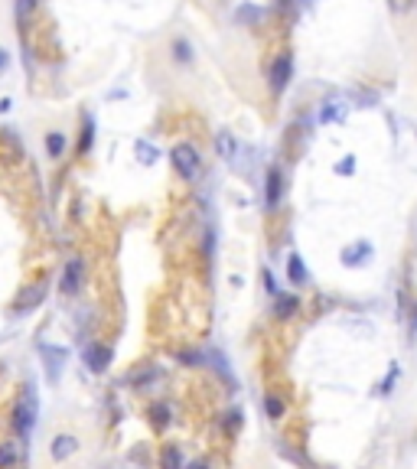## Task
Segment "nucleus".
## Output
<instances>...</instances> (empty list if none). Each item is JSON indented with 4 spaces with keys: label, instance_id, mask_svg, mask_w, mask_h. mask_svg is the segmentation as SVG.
<instances>
[{
    "label": "nucleus",
    "instance_id": "f257e3e1",
    "mask_svg": "<svg viewBox=\"0 0 417 469\" xmlns=\"http://www.w3.org/2000/svg\"><path fill=\"white\" fill-rule=\"evenodd\" d=\"M290 78H294V49H281L267 66V88L274 94H284Z\"/></svg>",
    "mask_w": 417,
    "mask_h": 469
},
{
    "label": "nucleus",
    "instance_id": "f03ea898",
    "mask_svg": "<svg viewBox=\"0 0 417 469\" xmlns=\"http://www.w3.org/2000/svg\"><path fill=\"white\" fill-rule=\"evenodd\" d=\"M33 424H36V394H33V388H23L17 398V404H13V430H17L20 440H27L29 430H33Z\"/></svg>",
    "mask_w": 417,
    "mask_h": 469
},
{
    "label": "nucleus",
    "instance_id": "7ed1b4c3",
    "mask_svg": "<svg viewBox=\"0 0 417 469\" xmlns=\"http://www.w3.org/2000/svg\"><path fill=\"white\" fill-rule=\"evenodd\" d=\"M170 163H173V169L180 173V179H186V183H196V176H199V169H202L199 150L186 141L176 144V147L170 150Z\"/></svg>",
    "mask_w": 417,
    "mask_h": 469
},
{
    "label": "nucleus",
    "instance_id": "20e7f679",
    "mask_svg": "<svg viewBox=\"0 0 417 469\" xmlns=\"http://www.w3.org/2000/svg\"><path fill=\"white\" fill-rule=\"evenodd\" d=\"M85 258H69L66 267H62V274H59V290L66 293V297H76L82 287H85Z\"/></svg>",
    "mask_w": 417,
    "mask_h": 469
},
{
    "label": "nucleus",
    "instance_id": "39448f33",
    "mask_svg": "<svg viewBox=\"0 0 417 469\" xmlns=\"http://www.w3.org/2000/svg\"><path fill=\"white\" fill-rule=\"evenodd\" d=\"M49 293V284L46 281H36V284H27L23 290L13 297V303H10V310L17 313V316H23V313H33L39 307V303L46 300Z\"/></svg>",
    "mask_w": 417,
    "mask_h": 469
},
{
    "label": "nucleus",
    "instance_id": "423d86ee",
    "mask_svg": "<svg viewBox=\"0 0 417 469\" xmlns=\"http://www.w3.org/2000/svg\"><path fill=\"white\" fill-rule=\"evenodd\" d=\"M284 202V169L271 163L267 167V176H264V209L267 212H277Z\"/></svg>",
    "mask_w": 417,
    "mask_h": 469
},
{
    "label": "nucleus",
    "instance_id": "0eeeda50",
    "mask_svg": "<svg viewBox=\"0 0 417 469\" xmlns=\"http://www.w3.org/2000/svg\"><path fill=\"white\" fill-rule=\"evenodd\" d=\"M36 352L43 356V362H46V378L56 385V382H59V368L66 365V349L52 346V342H36Z\"/></svg>",
    "mask_w": 417,
    "mask_h": 469
},
{
    "label": "nucleus",
    "instance_id": "6e6552de",
    "mask_svg": "<svg viewBox=\"0 0 417 469\" xmlns=\"http://www.w3.org/2000/svg\"><path fill=\"white\" fill-rule=\"evenodd\" d=\"M111 346H101V342H92V346H85V365L92 375H101V372H108V365H111Z\"/></svg>",
    "mask_w": 417,
    "mask_h": 469
},
{
    "label": "nucleus",
    "instance_id": "1a4fd4ad",
    "mask_svg": "<svg viewBox=\"0 0 417 469\" xmlns=\"http://www.w3.org/2000/svg\"><path fill=\"white\" fill-rule=\"evenodd\" d=\"M339 261L346 267H362V264L372 261V244L369 241H355V244H346L339 254Z\"/></svg>",
    "mask_w": 417,
    "mask_h": 469
},
{
    "label": "nucleus",
    "instance_id": "9d476101",
    "mask_svg": "<svg viewBox=\"0 0 417 469\" xmlns=\"http://www.w3.org/2000/svg\"><path fill=\"white\" fill-rule=\"evenodd\" d=\"M170 56H173V62H180V66H192V62H196V46H192L186 36H173Z\"/></svg>",
    "mask_w": 417,
    "mask_h": 469
},
{
    "label": "nucleus",
    "instance_id": "9b49d317",
    "mask_svg": "<svg viewBox=\"0 0 417 469\" xmlns=\"http://www.w3.org/2000/svg\"><path fill=\"white\" fill-rule=\"evenodd\" d=\"M300 313V297L297 293H277L274 297V316L277 319H290V316H297Z\"/></svg>",
    "mask_w": 417,
    "mask_h": 469
},
{
    "label": "nucleus",
    "instance_id": "f8f14e48",
    "mask_svg": "<svg viewBox=\"0 0 417 469\" xmlns=\"http://www.w3.org/2000/svg\"><path fill=\"white\" fill-rule=\"evenodd\" d=\"M76 450H78V440L72 437V433H59L56 440H52V447H49V453H52V460L56 463H66Z\"/></svg>",
    "mask_w": 417,
    "mask_h": 469
},
{
    "label": "nucleus",
    "instance_id": "ddd939ff",
    "mask_svg": "<svg viewBox=\"0 0 417 469\" xmlns=\"http://www.w3.org/2000/svg\"><path fill=\"white\" fill-rule=\"evenodd\" d=\"M287 277H290V284L294 287H306V281H310V274H306V264L300 254H290V261H287Z\"/></svg>",
    "mask_w": 417,
    "mask_h": 469
},
{
    "label": "nucleus",
    "instance_id": "4468645a",
    "mask_svg": "<svg viewBox=\"0 0 417 469\" xmlns=\"http://www.w3.org/2000/svg\"><path fill=\"white\" fill-rule=\"evenodd\" d=\"M95 147V121H92V114L82 118V141H78V157H88Z\"/></svg>",
    "mask_w": 417,
    "mask_h": 469
},
{
    "label": "nucleus",
    "instance_id": "2eb2a0df",
    "mask_svg": "<svg viewBox=\"0 0 417 469\" xmlns=\"http://www.w3.org/2000/svg\"><path fill=\"white\" fill-rule=\"evenodd\" d=\"M36 7H39V0H13V13H17V27H20V36L23 39H27V20Z\"/></svg>",
    "mask_w": 417,
    "mask_h": 469
},
{
    "label": "nucleus",
    "instance_id": "dca6fc26",
    "mask_svg": "<svg viewBox=\"0 0 417 469\" xmlns=\"http://www.w3.org/2000/svg\"><path fill=\"white\" fill-rule=\"evenodd\" d=\"M66 147H69L66 131H49V134H46V153H49L52 160H62V157H66Z\"/></svg>",
    "mask_w": 417,
    "mask_h": 469
},
{
    "label": "nucleus",
    "instance_id": "f3484780",
    "mask_svg": "<svg viewBox=\"0 0 417 469\" xmlns=\"http://www.w3.org/2000/svg\"><path fill=\"white\" fill-rule=\"evenodd\" d=\"M215 150L228 160V163H235V153H238V144L232 137V131H218L215 134Z\"/></svg>",
    "mask_w": 417,
    "mask_h": 469
},
{
    "label": "nucleus",
    "instance_id": "a211bd4d",
    "mask_svg": "<svg viewBox=\"0 0 417 469\" xmlns=\"http://www.w3.org/2000/svg\"><path fill=\"white\" fill-rule=\"evenodd\" d=\"M264 17H267V10L255 7V4H241V7H238V13H235L238 23H261Z\"/></svg>",
    "mask_w": 417,
    "mask_h": 469
},
{
    "label": "nucleus",
    "instance_id": "6ab92c4d",
    "mask_svg": "<svg viewBox=\"0 0 417 469\" xmlns=\"http://www.w3.org/2000/svg\"><path fill=\"white\" fill-rule=\"evenodd\" d=\"M264 414L267 417H271V421H281V417H284V398H281V394H264Z\"/></svg>",
    "mask_w": 417,
    "mask_h": 469
},
{
    "label": "nucleus",
    "instance_id": "aec40b11",
    "mask_svg": "<svg viewBox=\"0 0 417 469\" xmlns=\"http://www.w3.org/2000/svg\"><path fill=\"white\" fill-rule=\"evenodd\" d=\"M342 118V104L339 102H323L320 108V124H332Z\"/></svg>",
    "mask_w": 417,
    "mask_h": 469
},
{
    "label": "nucleus",
    "instance_id": "412c9836",
    "mask_svg": "<svg viewBox=\"0 0 417 469\" xmlns=\"http://www.w3.org/2000/svg\"><path fill=\"white\" fill-rule=\"evenodd\" d=\"M398 375H401V365H398V362H391L388 375L381 378V382H379V388H375V391H379V394H391V388H395V382H398Z\"/></svg>",
    "mask_w": 417,
    "mask_h": 469
},
{
    "label": "nucleus",
    "instance_id": "4be33fe9",
    "mask_svg": "<svg viewBox=\"0 0 417 469\" xmlns=\"http://www.w3.org/2000/svg\"><path fill=\"white\" fill-rule=\"evenodd\" d=\"M17 447L13 443H0V469H13L17 466Z\"/></svg>",
    "mask_w": 417,
    "mask_h": 469
},
{
    "label": "nucleus",
    "instance_id": "5701e85b",
    "mask_svg": "<svg viewBox=\"0 0 417 469\" xmlns=\"http://www.w3.org/2000/svg\"><path fill=\"white\" fill-rule=\"evenodd\" d=\"M163 469H186L183 466L180 447H167V450H163Z\"/></svg>",
    "mask_w": 417,
    "mask_h": 469
},
{
    "label": "nucleus",
    "instance_id": "b1692460",
    "mask_svg": "<svg viewBox=\"0 0 417 469\" xmlns=\"http://www.w3.org/2000/svg\"><path fill=\"white\" fill-rule=\"evenodd\" d=\"M150 417H153L157 427H163V424L170 421V404H167V401H153L150 404Z\"/></svg>",
    "mask_w": 417,
    "mask_h": 469
},
{
    "label": "nucleus",
    "instance_id": "393cba45",
    "mask_svg": "<svg viewBox=\"0 0 417 469\" xmlns=\"http://www.w3.org/2000/svg\"><path fill=\"white\" fill-rule=\"evenodd\" d=\"M336 173H339V176H349V173H355V157H352V153H346V157L336 163Z\"/></svg>",
    "mask_w": 417,
    "mask_h": 469
},
{
    "label": "nucleus",
    "instance_id": "a878e982",
    "mask_svg": "<svg viewBox=\"0 0 417 469\" xmlns=\"http://www.w3.org/2000/svg\"><path fill=\"white\" fill-rule=\"evenodd\" d=\"M238 424H241V414H238V411H232V414H225V421H222V427H225L228 433H235V430H238Z\"/></svg>",
    "mask_w": 417,
    "mask_h": 469
},
{
    "label": "nucleus",
    "instance_id": "bb28decb",
    "mask_svg": "<svg viewBox=\"0 0 417 469\" xmlns=\"http://www.w3.org/2000/svg\"><path fill=\"white\" fill-rule=\"evenodd\" d=\"M261 277H264V290L271 293V297H277V293H281V287H277V281H274V277H271V271H264V274H261Z\"/></svg>",
    "mask_w": 417,
    "mask_h": 469
},
{
    "label": "nucleus",
    "instance_id": "cd10ccee",
    "mask_svg": "<svg viewBox=\"0 0 417 469\" xmlns=\"http://www.w3.org/2000/svg\"><path fill=\"white\" fill-rule=\"evenodd\" d=\"M137 153H141V160H143V163H153V160H157V157H153V147H150V144H137Z\"/></svg>",
    "mask_w": 417,
    "mask_h": 469
},
{
    "label": "nucleus",
    "instance_id": "c85d7f7f",
    "mask_svg": "<svg viewBox=\"0 0 417 469\" xmlns=\"http://www.w3.org/2000/svg\"><path fill=\"white\" fill-rule=\"evenodd\" d=\"M10 66V52H7V49H3V46H0V72H3V69H7Z\"/></svg>",
    "mask_w": 417,
    "mask_h": 469
},
{
    "label": "nucleus",
    "instance_id": "c756f323",
    "mask_svg": "<svg viewBox=\"0 0 417 469\" xmlns=\"http://www.w3.org/2000/svg\"><path fill=\"white\" fill-rule=\"evenodd\" d=\"M408 319H411V336H417V307L414 313H408Z\"/></svg>",
    "mask_w": 417,
    "mask_h": 469
},
{
    "label": "nucleus",
    "instance_id": "7c9ffc66",
    "mask_svg": "<svg viewBox=\"0 0 417 469\" xmlns=\"http://www.w3.org/2000/svg\"><path fill=\"white\" fill-rule=\"evenodd\" d=\"M10 104H13L10 98H0V114H7V111H10Z\"/></svg>",
    "mask_w": 417,
    "mask_h": 469
},
{
    "label": "nucleus",
    "instance_id": "2f4dec72",
    "mask_svg": "<svg viewBox=\"0 0 417 469\" xmlns=\"http://www.w3.org/2000/svg\"><path fill=\"white\" fill-rule=\"evenodd\" d=\"M186 469H208V463H206V460H199V463H190Z\"/></svg>",
    "mask_w": 417,
    "mask_h": 469
}]
</instances>
